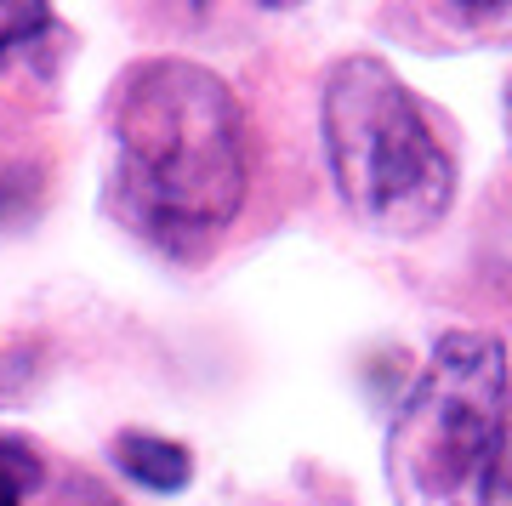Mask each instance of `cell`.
<instances>
[{
    "instance_id": "cell-6",
    "label": "cell",
    "mask_w": 512,
    "mask_h": 506,
    "mask_svg": "<svg viewBox=\"0 0 512 506\" xmlns=\"http://www.w3.org/2000/svg\"><path fill=\"white\" fill-rule=\"evenodd\" d=\"M52 29V12L46 6H0V57L23 52V46H35V35H46Z\"/></svg>"
},
{
    "instance_id": "cell-3",
    "label": "cell",
    "mask_w": 512,
    "mask_h": 506,
    "mask_svg": "<svg viewBox=\"0 0 512 506\" xmlns=\"http://www.w3.org/2000/svg\"><path fill=\"white\" fill-rule=\"evenodd\" d=\"M512 421V364L501 336L450 330L387 427L393 506H495Z\"/></svg>"
},
{
    "instance_id": "cell-1",
    "label": "cell",
    "mask_w": 512,
    "mask_h": 506,
    "mask_svg": "<svg viewBox=\"0 0 512 506\" xmlns=\"http://www.w3.org/2000/svg\"><path fill=\"white\" fill-rule=\"evenodd\" d=\"M114 205L143 239L194 256L239 217L251 137L228 80L188 57H143L114 80Z\"/></svg>"
},
{
    "instance_id": "cell-7",
    "label": "cell",
    "mask_w": 512,
    "mask_h": 506,
    "mask_svg": "<svg viewBox=\"0 0 512 506\" xmlns=\"http://www.w3.org/2000/svg\"><path fill=\"white\" fill-rule=\"evenodd\" d=\"M23 381H29V364L12 359V353H0V398H6V393H18Z\"/></svg>"
},
{
    "instance_id": "cell-4",
    "label": "cell",
    "mask_w": 512,
    "mask_h": 506,
    "mask_svg": "<svg viewBox=\"0 0 512 506\" xmlns=\"http://www.w3.org/2000/svg\"><path fill=\"white\" fill-rule=\"evenodd\" d=\"M114 467L126 472L131 484L154 489V495H177V489H188V478H194V455H188V444H177V438L120 433L114 438Z\"/></svg>"
},
{
    "instance_id": "cell-2",
    "label": "cell",
    "mask_w": 512,
    "mask_h": 506,
    "mask_svg": "<svg viewBox=\"0 0 512 506\" xmlns=\"http://www.w3.org/2000/svg\"><path fill=\"white\" fill-rule=\"evenodd\" d=\"M319 126L336 194L370 234L421 239L444 222L456 199V154L382 57L353 52L330 69Z\"/></svg>"
},
{
    "instance_id": "cell-5",
    "label": "cell",
    "mask_w": 512,
    "mask_h": 506,
    "mask_svg": "<svg viewBox=\"0 0 512 506\" xmlns=\"http://www.w3.org/2000/svg\"><path fill=\"white\" fill-rule=\"evenodd\" d=\"M46 484V455L40 444L18 433H0V506H29Z\"/></svg>"
},
{
    "instance_id": "cell-8",
    "label": "cell",
    "mask_w": 512,
    "mask_h": 506,
    "mask_svg": "<svg viewBox=\"0 0 512 506\" xmlns=\"http://www.w3.org/2000/svg\"><path fill=\"white\" fill-rule=\"evenodd\" d=\"M507 126H512V91H507Z\"/></svg>"
}]
</instances>
